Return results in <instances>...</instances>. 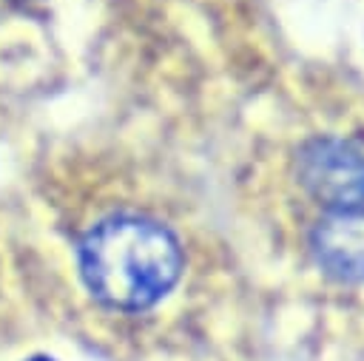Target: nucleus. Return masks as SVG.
<instances>
[{
  "label": "nucleus",
  "mask_w": 364,
  "mask_h": 361,
  "mask_svg": "<svg viewBox=\"0 0 364 361\" xmlns=\"http://www.w3.org/2000/svg\"><path fill=\"white\" fill-rule=\"evenodd\" d=\"M182 273V250L168 227L136 213L97 222L80 244V276L88 293L114 310L156 304Z\"/></svg>",
  "instance_id": "obj_1"
},
{
  "label": "nucleus",
  "mask_w": 364,
  "mask_h": 361,
  "mask_svg": "<svg viewBox=\"0 0 364 361\" xmlns=\"http://www.w3.org/2000/svg\"><path fill=\"white\" fill-rule=\"evenodd\" d=\"M299 188L330 210H364V151L347 139L316 136L296 153Z\"/></svg>",
  "instance_id": "obj_2"
},
{
  "label": "nucleus",
  "mask_w": 364,
  "mask_h": 361,
  "mask_svg": "<svg viewBox=\"0 0 364 361\" xmlns=\"http://www.w3.org/2000/svg\"><path fill=\"white\" fill-rule=\"evenodd\" d=\"M316 264L338 281H364V210H330L310 230Z\"/></svg>",
  "instance_id": "obj_3"
}]
</instances>
